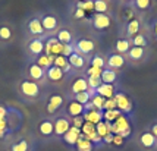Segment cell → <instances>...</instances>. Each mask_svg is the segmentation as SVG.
Returning <instances> with one entry per match:
<instances>
[{"label":"cell","instance_id":"cell-31","mask_svg":"<svg viewBox=\"0 0 157 151\" xmlns=\"http://www.w3.org/2000/svg\"><path fill=\"white\" fill-rule=\"evenodd\" d=\"M140 32V21L138 19H131L128 22V28H126V34L129 37H135Z\"/></svg>","mask_w":157,"mask_h":151},{"label":"cell","instance_id":"cell-27","mask_svg":"<svg viewBox=\"0 0 157 151\" xmlns=\"http://www.w3.org/2000/svg\"><path fill=\"white\" fill-rule=\"evenodd\" d=\"M53 65H55V66H57V68H60L65 74H66V72H69V70L72 69V66L69 65L68 57H65V56H62V55L60 56H56Z\"/></svg>","mask_w":157,"mask_h":151},{"label":"cell","instance_id":"cell-4","mask_svg":"<svg viewBox=\"0 0 157 151\" xmlns=\"http://www.w3.org/2000/svg\"><path fill=\"white\" fill-rule=\"evenodd\" d=\"M27 31L31 35V38H43L46 37V31L41 25L40 16H33L31 19H28L27 22Z\"/></svg>","mask_w":157,"mask_h":151},{"label":"cell","instance_id":"cell-40","mask_svg":"<svg viewBox=\"0 0 157 151\" xmlns=\"http://www.w3.org/2000/svg\"><path fill=\"white\" fill-rule=\"evenodd\" d=\"M104 101H106V98L101 96H98V94H96V96L91 98V103L94 104V107H96L97 110H101V111H103V107H104Z\"/></svg>","mask_w":157,"mask_h":151},{"label":"cell","instance_id":"cell-11","mask_svg":"<svg viewBox=\"0 0 157 151\" xmlns=\"http://www.w3.org/2000/svg\"><path fill=\"white\" fill-rule=\"evenodd\" d=\"M116 101L117 110H121L122 113H131L132 111V101L129 100V97L125 92H116V96L113 97Z\"/></svg>","mask_w":157,"mask_h":151},{"label":"cell","instance_id":"cell-48","mask_svg":"<svg viewBox=\"0 0 157 151\" xmlns=\"http://www.w3.org/2000/svg\"><path fill=\"white\" fill-rule=\"evenodd\" d=\"M7 116H9L7 107L3 106V104H0V120H7Z\"/></svg>","mask_w":157,"mask_h":151},{"label":"cell","instance_id":"cell-16","mask_svg":"<svg viewBox=\"0 0 157 151\" xmlns=\"http://www.w3.org/2000/svg\"><path fill=\"white\" fill-rule=\"evenodd\" d=\"M79 137H81V129H79V128H75V126H71L68 132L62 137V139H63V142L66 145H69V147H75L76 141L79 139Z\"/></svg>","mask_w":157,"mask_h":151},{"label":"cell","instance_id":"cell-10","mask_svg":"<svg viewBox=\"0 0 157 151\" xmlns=\"http://www.w3.org/2000/svg\"><path fill=\"white\" fill-rule=\"evenodd\" d=\"M28 78L29 79H33V81H35V82H41V81H46V70L41 68V66H38L35 62L29 63L28 65Z\"/></svg>","mask_w":157,"mask_h":151},{"label":"cell","instance_id":"cell-34","mask_svg":"<svg viewBox=\"0 0 157 151\" xmlns=\"http://www.w3.org/2000/svg\"><path fill=\"white\" fill-rule=\"evenodd\" d=\"M131 47H132V44H131L129 40H119V41L116 43L117 55H121V53H128Z\"/></svg>","mask_w":157,"mask_h":151},{"label":"cell","instance_id":"cell-17","mask_svg":"<svg viewBox=\"0 0 157 151\" xmlns=\"http://www.w3.org/2000/svg\"><path fill=\"white\" fill-rule=\"evenodd\" d=\"M84 106L81 103H78L75 100H71L68 104H66V116L68 117H78V116H82L84 115Z\"/></svg>","mask_w":157,"mask_h":151},{"label":"cell","instance_id":"cell-49","mask_svg":"<svg viewBox=\"0 0 157 151\" xmlns=\"http://www.w3.org/2000/svg\"><path fill=\"white\" fill-rule=\"evenodd\" d=\"M85 16H87V13H85L82 9L76 7L75 12H74V18H75V19H82V18H85Z\"/></svg>","mask_w":157,"mask_h":151},{"label":"cell","instance_id":"cell-51","mask_svg":"<svg viewBox=\"0 0 157 151\" xmlns=\"http://www.w3.org/2000/svg\"><path fill=\"white\" fill-rule=\"evenodd\" d=\"M113 134H107L106 137L103 138V142H106V144H112V141H113Z\"/></svg>","mask_w":157,"mask_h":151},{"label":"cell","instance_id":"cell-50","mask_svg":"<svg viewBox=\"0 0 157 151\" xmlns=\"http://www.w3.org/2000/svg\"><path fill=\"white\" fill-rule=\"evenodd\" d=\"M123 139H125V138H122L121 135H115V137H113V141H112V144L116 145V147H122Z\"/></svg>","mask_w":157,"mask_h":151},{"label":"cell","instance_id":"cell-29","mask_svg":"<svg viewBox=\"0 0 157 151\" xmlns=\"http://www.w3.org/2000/svg\"><path fill=\"white\" fill-rule=\"evenodd\" d=\"M141 144L145 148H153L154 144H156V138H154V135L151 132H144L141 135Z\"/></svg>","mask_w":157,"mask_h":151},{"label":"cell","instance_id":"cell-33","mask_svg":"<svg viewBox=\"0 0 157 151\" xmlns=\"http://www.w3.org/2000/svg\"><path fill=\"white\" fill-rule=\"evenodd\" d=\"M128 56H129L132 60H141L144 57V48L132 46V47L129 48V51H128Z\"/></svg>","mask_w":157,"mask_h":151},{"label":"cell","instance_id":"cell-42","mask_svg":"<svg viewBox=\"0 0 157 151\" xmlns=\"http://www.w3.org/2000/svg\"><path fill=\"white\" fill-rule=\"evenodd\" d=\"M87 82H88V88H93V89H97L100 85H101V78H87Z\"/></svg>","mask_w":157,"mask_h":151},{"label":"cell","instance_id":"cell-5","mask_svg":"<svg viewBox=\"0 0 157 151\" xmlns=\"http://www.w3.org/2000/svg\"><path fill=\"white\" fill-rule=\"evenodd\" d=\"M53 125H55V137L62 138L69 130V128L72 126V122H71V117L63 115V116L55 117L53 119Z\"/></svg>","mask_w":157,"mask_h":151},{"label":"cell","instance_id":"cell-21","mask_svg":"<svg viewBox=\"0 0 157 151\" xmlns=\"http://www.w3.org/2000/svg\"><path fill=\"white\" fill-rule=\"evenodd\" d=\"M96 94L104 97L106 100L107 98H113L115 97V87H113V84H101L96 89Z\"/></svg>","mask_w":157,"mask_h":151},{"label":"cell","instance_id":"cell-23","mask_svg":"<svg viewBox=\"0 0 157 151\" xmlns=\"http://www.w3.org/2000/svg\"><path fill=\"white\" fill-rule=\"evenodd\" d=\"M56 38H57V41L63 44V46H66V44H72V32L66 29V28H62L57 31V34H56Z\"/></svg>","mask_w":157,"mask_h":151},{"label":"cell","instance_id":"cell-54","mask_svg":"<svg viewBox=\"0 0 157 151\" xmlns=\"http://www.w3.org/2000/svg\"><path fill=\"white\" fill-rule=\"evenodd\" d=\"M76 2H78V3H82V2H85V0H76Z\"/></svg>","mask_w":157,"mask_h":151},{"label":"cell","instance_id":"cell-37","mask_svg":"<svg viewBox=\"0 0 157 151\" xmlns=\"http://www.w3.org/2000/svg\"><path fill=\"white\" fill-rule=\"evenodd\" d=\"M131 44H134L135 47H143L144 48L147 46V40H145V37H144L143 34H137L134 38H132Z\"/></svg>","mask_w":157,"mask_h":151},{"label":"cell","instance_id":"cell-6","mask_svg":"<svg viewBox=\"0 0 157 151\" xmlns=\"http://www.w3.org/2000/svg\"><path fill=\"white\" fill-rule=\"evenodd\" d=\"M44 40H47L46 37L43 38H31L27 44V51L31 57H40L41 55H44Z\"/></svg>","mask_w":157,"mask_h":151},{"label":"cell","instance_id":"cell-15","mask_svg":"<svg viewBox=\"0 0 157 151\" xmlns=\"http://www.w3.org/2000/svg\"><path fill=\"white\" fill-rule=\"evenodd\" d=\"M46 79L50 81V82H55V84H59L65 79V72L62 70L60 68L57 66H50V68L46 70Z\"/></svg>","mask_w":157,"mask_h":151},{"label":"cell","instance_id":"cell-26","mask_svg":"<svg viewBox=\"0 0 157 151\" xmlns=\"http://www.w3.org/2000/svg\"><path fill=\"white\" fill-rule=\"evenodd\" d=\"M9 151H29V142L25 138H21L18 141H15L10 144Z\"/></svg>","mask_w":157,"mask_h":151},{"label":"cell","instance_id":"cell-8","mask_svg":"<svg viewBox=\"0 0 157 151\" xmlns=\"http://www.w3.org/2000/svg\"><path fill=\"white\" fill-rule=\"evenodd\" d=\"M63 50V44L57 41L56 37H48L44 43V55L47 56H60Z\"/></svg>","mask_w":157,"mask_h":151},{"label":"cell","instance_id":"cell-43","mask_svg":"<svg viewBox=\"0 0 157 151\" xmlns=\"http://www.w3.org/2000/svg\"><path fill=\"white\" fill-rule=\"evenodd\" d=\"M91 66H96V68L103 69L104 68V59H103L101 56H94V57L91 59Z\"/></svg>","mask_w":157,"mask_h":151},{"label":"cell","instance_id":"cell-12","mask_svg":"<svg viewBox=\"0 0 157 151\" xmlns=\"http://www.w3.org/2000/svg\"><path fill=\"white\" fill-rule=\"evenodd\" d=\"M13 40V28L7 22H0V46H6Z\"/></svg>","mask_w":157,"mask_h":151},{"label":"cell","instance_id":"cell-53","mask_svg":"<svg viewBox=\"0 0 157 151\" xmlns=\"http://www.w3.org/2000/svg\"><path fill=\"white\" fill-rule=\"evenodd\" d=\"M154 34H156V37H157V21L154 22Z\"/></svg>","mask_w":157,"mask_h":151},{"label":"cell","instance_id":"cell-30","mask_svg":"<svg viewBox=\"0 0 157 151\" xmlns=\"http://www.w3.org/2000/svg\"><path fill=\"white\" fill-rule=\"evenodd\" d=\"M116 81V72L112 69H103L101 82L103 84H113Z\"/></svg>","mask_w":157,"mask_h":151},{"label":"cell","instance_id":"cell-46","mask_svg":"<svg viewBox=\"0 0 157 151\" xmlns=\"http://www.w3.org/2000/svg\"><path fill=\"white\" fill-rule=\"evenodd\" d=\"M75 51V48L72 44H66V46H63V50H62V56H65V57H69V56L72 55Z\"/></svg>","mask_w":157,"mask_h":151},{"label":"cell","instance_id":"cell-41","mask_svg":"<svg viewBox=\"0 0 157 151\" xmlns=\"http://www.w3.org/2000/svg\"><path fill=\"white\" fill-rule=\"evenodd\" d=\"M101 74H103V69L96 68V66H90V68L87 69L88 78L90 76H91V78H101Z\"/></svg>","mask_w":157,"mask_h":151},{"label":"cell","instance_id":"cell-39","mask_svg":"<svg viewBox=\"0 0 157 151\" xmlns=\"http://www.w3.org/2000/svg\"><path fill=\"white\" fill-rule=\"evenodd\" d=\"M74 100H75V101H78V103H81L82 106H85L88 101H91V97H90V94L85 91V92H79V94L74 96Z\"/></svg>","mask_w":157,"mask_h":151},{"label":"cell","instance_id":"cell-44","mask_svg":"<svg viewBox=\"0 0 157 151\" xmlns=\"http://www.w3.org/2000/svg\"><path fill=\"white\" fill-rule=\"evenodd\" d=\"M135 5L140 10H147L151 5V0H135Z\"/></svg>","mask_w":157,"mask_h":151},{"label":"cell","instance_id":"cell-20","mask_svg":"<svg viewBox=\"0 0 157 151\" xmlns=\"http://www.w3.org/2000/svg\"><path fill=\"white\" fill-rule=\"evenodd\" d=\"M74 148H75V151H94L96 145L81 134V137H79V139L76 141V144H75Z\"/></svg>","mask_w":157,"mask_h":151},{"label":"cell","instance_id":"cell-1","mask_svg":"<svg viewBox=\"0 0 157 151\" xmlns=\"http://www.w3.org/2000/svg\"><path fill=\"white\" fill-rule=\"evenodd\" d=\"M18 92L22 98H25L28 101H34L41 96V88L40 84L29 79V78H24L18 82Z\"/></svg>","mask_w":157,"mask_h":151},{"label":"cell","instance_id":"cell-28","mask_svg":"<svg viewBox=\"0 0 157 151\" xmlns=\"http://www.w3.org/2000/svg\"><path fill=\"white\" fill-rule=\"evenodd\" d=\"M121 115H123V113L117 109L116 110H104V111H103V119H104V122L113 123Z\"/></svg>","mask_w":157,"mask_h":151},{"label":"cell","instance_id":"cell-24","mask_svg":"<svg viewBox=\"0 0 157 151\" xmlns=\"http://www.w3.org/2000/svg\"><path fill=\"white\" fill-rule=\"evenodd\" d=\"M107 65H109V68H112V70H113V69H121L123 65H125V59H123L122 55L115 53V55L109 56V59H107Z\"/></svg>","mask_w":157,"mask_h":151},{"label":"cell","instance_id":"cell-36","mask_svg":"<svg viewBox=\"0 0 157 151\" xmlns=\"http://www.w3.org/2000/svg\"><path fill=\"white\" fill-rule=\"evenodd\" d=\"M76 7L82 9L85 13H90L94 10V0H87V2H82V3H76Z\"/></svg>","mask_w":157,"mask_h":151},{"label":"cell","instance_id":"cell-52","mask_svg":"<svg viewBox=\"0 0 157 151\" xmlns=\"http://www.w3.org/2000/svg\"><path fill=\"white\" fill-rule=\"evenodd\" d=\"M151 134L154 135V138L157 139V123H154L153 126H151Z\"/></svg>","mask_w":157,"mask_h":151},{"label":"cell","instance_id":"cell-7","mask_svg":"<svg viewBox=\"0 0 157 151\" xmlns=\"http://www.w3.org/2000/svg\"><path fill=\"white\" fill-rule=\"evenodd\" d=\"M40 21H41V25L44 28L46 34H53L57 31L59 28V19L56 18V15L53 13H44L40 16Z\"/></svg>","mask_w":157,"mask_h":151},{"label":"cell","instance_id":"cell-32","mask_svg":"<svg viewBox=\"0 0 157 151\" xmlns=\"http://www.w3.org/2000/svg\"><path fill=\"white\" fill-rule=\"evenodd\" d=\"M81 134L88 139L90 137H93L96 134V125L90 123V122H84V125H82V128H81Z\"/></svg>","mask_w":157,"mask_h":151},{"label":"cell","instance_id":"cell-35","mask_svg":"<svg viewBox=\"0 0 157 151\" xmlns=\"http://www.w3.org/2000/svg\"><path fill=\"white\" fill-rule=\"evenodd\" d=\"M96 132H97V135L101 138H104L107 134H112V132L107 129V125H106L104 120H101V122H98V123L96 125Z\"/></svg>","mask_w":157,"mask_h":151},{"label":"cell","instance_id":"cell-19","mask_svg":"<svg viewBox=\"0 0 157 151\" xmlns=\"http://www.w3.org/2000/svg\"><path fill=\"white\" fill-rule=\"evenodd\" d=\"M71 91H72V94H74V96L79 94V92H85V91H88V82H87V79H85V78H76L75 81L72 82Z\"/></svg>","mask_w":157,"mask_h":151},{"label":"cell","instance_id":"cell-3","mask_svg":"<svg viewBox=\"0 0 157 151\" xmlns=\"http://www.w3.org/2000/svg\"><path fill=\"white\" fill-rule=\"evenodd\" d=\"M65 104V98L60 94H52L46 103V113L48 116H56Z\"/></svg>","mask_w":157,"mask_h":151},{"label":"cell","instance_id":"cell-9","mask_svg":"<svg viewBox=\"0 0 157 151\" xmlns=\"http://www.w3.org/2000/svg\"><path fill=\"white\" fill-rule=\"evenodd\" d=\"M37 129H38V134H40L43 138L55 137V125H53V119H48V117L41 119L40 122H38Z\"/></svg>","mask_w":157,"mask_h":151},{"label":"cell","instance_id":"cell-13","mask_svg":"<svg viewBox=\"0 0 157 151\" xmlns=\"http://www.w3.org/2000/svg\"><path fill=\"white\" fill-rule=\"evenodd\" d=\"M74 48H75L76 53H79V55H82V56H87V55H90L91 51H94L96 46H94V43L91 41V40L81 38V40L76 41V44L74 46Z\"/></svg>","mask_w":157,"mask_h":151},{"label":"cell","instance_id":"cell-45","mask_svg":"<svg viewBox=\"0 0 157 151\" xmlns=\"http://www.w3.org/2000/svg\"><path fill=\"white\" fill-rule=\"evenodd\" d=\"M116 101H115V98H107L106 101H104V107H103V111L104 110H116Z\"/></svg>","mask_w":157,"mask_h":151},{"label":"cell","instance_id":"cell-22","mask_svg":"<svg viewBox=\"0 0 157 151\" xmlns=\"http://www.w3.org/2000/svg\"><path fill=\"white\" fill-rule=\"evenodd\" d=\"M68 60H69V65L75 69H82L85 66V59H84V56L79 55V53H76V51H74L72 55L69 56Z\"/></svg>","mask_w":157,"mask_h":151},{"label":"cell","instance_id":"cell-47","mask_svg":"<svg viewBox=\"0 0 157 151\" xmlns=\"http://www.w3.org/2000/svg\"><path fill=\"white\" fill-rule=\"evenodd\" d=\"M71 122H72V126H75V128H79V129H81L85 120H84V117L82 116H78V117H72Z\"/></svg>","mask_w":157,"mask_h":151},{"label":"cell","instance_id":"cell-25","mask_svg":"<svg viewBox=\"0 0 157 151\" xmlns=\"http://www.w3.org/2000/svg\"><path fill=\"white\" fill-rule=\"evenodd\" d=\"M53 62H55V56H47V55H41L40 57L35 59V63L41 66L44 70H47L50 66H53Z\"/></svg>","mask_w":157,"mask_h":151},{"label":"cell","instance_id":"cell-18","mask_svg":"<svg viewBox=\"0 0 157 151\" xmlns=\"http://www.w3.org/2000/svg\"><path fill=\"white\" fill-rule=\"evenodd\" d=\"M84 120L85 122H90V123L93 125H97L98 122H101L103 120V111L101 110H91V111H84Z\"/></svg>","mask_w":157,"mask_h":151},{"label":"cell","instance_id":"cell-38","mask_svg":"<svg viewBox=\"0 0 157 151\" xmlns=\"http://www.w3.org/2000/svg\"><path fill=\"white\" fill-rule=\"evenodd\" d=\"M94 10L97 13H106L107 2H104V0H94Z\"/></svg>","mask_w":157,"mask_h":151},{"label":"cell","instance_id":"cell-14","mask_svg":"<svg viewBox=\"0 0 157 151\" xmlns=\"http://www.w3.org/2000/svg\"><path fill=\"white\" fill-rule=\"evenodd\" d=\"M93 25L96 29L98 31H103V29H107L112 25V21H110V16L106 13H96L93 16Z\"/></svg>","mask_w":157,"mask_h":151},{"label":"cell","instance_id":"cell-2","mask_svg":"<svg viewBox=\"0 0 157 151\" xmlns=\"http://www.w3.org/2000/svg\"><path fill=\"white\" fill-rule=\"evenodd\" d=\"M113 135H121L122 138H126L131 135V125L129 120L125 115H121L116 120L112 123V130H110Z\"/></svg>","mask_w":157,"mask_h":151}]
</instances>
